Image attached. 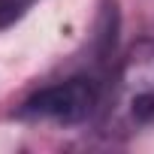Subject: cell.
<instances>
[{
	"mask_svg": "<svg viewBox=\"0 0 154 154\" xmlns=\"http://www.w3.org/2000/svg\"><path fill=\"white\" fill-rule=\"evenodd\" d=\"M100 106V91L91 79H66L57 82L51 88L36 91L27 103H24V115L27 118H39V121H54V124H79L85 121L94 109Z\"/></svg>",
	"mask_w": 154,
	"mask_h": 154,
	"instance_id": "7a4b0ae2",
	"label": "cell"
},
{
	"mask_svg": "<svg viewBox=\"0 0 154 154\" xmlns=\"http://www.w3.org/2000/svg\"><path fill=\"white\" fill-rule=\"evenodd\" d=\"M33 3H36V0H0V30L15 24Z\"/></svg>",
	"mask_w": 154,
	"mask_h": 154,
	"instance_id": "3957f363",
	"label": "cell"
},
{
	"mask_svg": "<svg viewBox=\"0 0 154 154\" xmlns=\"http://www.w3.org/2000/svg\"><path fill=\"white\" fill-rule=\"evenodd\" d=\"M109 124L121 133L154 124V39L136 42L115 75Z\"/></svg>",
	"mask_w": 154,
	"mask_h": 154,
	"instance_id": "6da1fadb",
	"label": "cell"
}]
</instances>
